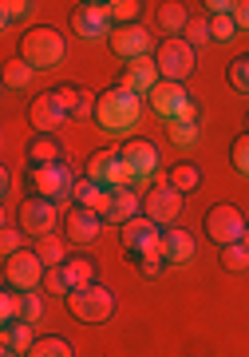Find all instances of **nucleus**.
I'll return each instance as SVG.
<instances>
[{
	"label": "nucleus",
	"mask_w": 249,
	"mask_h": 357,
	"mask_svg": "<svg viewBox=\"0 0 249 357\" xmlns=\"http://www.w3.org/2000/svg\"><path fill=\"white\" fill-rule=\"evenodd\" d=\"M147 112V100L143 96H131L123 88H107L99 91V103H95V115H91V123L107 135H131L138 128V119Z\"/></svg>",
	"instance_id": "obj_1"
},
{
	"label": "nucleus",
	"mask_w": 249,
	"mask_h": 357,
	"mask_svg": "<svg viewBox=\"0 0 249 357\" xmlns=\"http://www.w3.org/2000/svg\"><path fill=\"white\" fill-rule=\"evenodd\" d=\"M147 107L166 123H202V107L198 100L186 91V84H170V79H159L147 96Z\"/></svg>",
	"instance_id": "obj_2"
},
{
	"label": "nucleus",
	"mask_w": 249,
	"mask_h": 357,
	"mask_svg": "<svg viewBox=\"0 0 249 357\" xmlns=\"http://www.w3.org/2000/svg\"><path fill=\"white\" fill-rule=\"evenodd\" d=\"M20 60L36 68V72H48V68H60L63 56H67V40H63L60 28L51 24H36V28H24V36H20V52H16Z\"/></svg>",
	"instance_id": "obj_3"
},
{
	"label": "nucleus",
	"mask_w": 249,
	"mask_h": 357,
	"mask_svg": "<svg viewBox=\"0 0 249 357\" xmlns=\"http://www.w3.org/2000/svg\"><path fill=\"white\" fill-rule=\"evenodd\" d=\"M63 306L72 314L75 321H83V326H103V321L115 314V294L103 286V282H91L83 290H72L63 298Z\"/></svg>",
	"instance_id": "obj_4"
},
{
	"label": "nucleus",
	"mask_w": 249,
	"mask_h": 357,
	"mask_svg": "<svg viewBox=\"0 0 249 357\" xmlns=\"http://www.w3.org/2000/svg\"><path fill=\"white\" fill-rule=\"evenodd\" d=\"M154 64H159V76L170 79V84H186L198 68V48H190L182 36L175 40H162L154 48Z\"/></svg>",
	"instance_id": "obj_5"
},
{
	"label": "nucleus",
	"mask_w": 249,
	"mask_h": 357,
	"mask_svg": "<svg viewBox=\"0 0 249 357\" xmlns=\"http://www.w3.org/2000/svg\"><path fill=\"white\" fill-rule=\"evenodd\" d=\"M75 171L67 163H48V167H32L28 171V187H32V195H40V199H48V203L60 206L63 199H72L75 191Z\"/></svg>",
	"instance_id": "obj_6"
},
{
	"label": "nucleus",
	"mask_w": 249,
	"mask_h": 357,
	"mask_svg": "<svg viewBox=\"0 0 249 357\" xmlns=\"http://www.w3.org/2000/svg\"><path fill=\"white\" fill-rule=\"evenodd\" d=\"M246 215L237 211V206H230V203H214L206 215H202V230H206V238H210L218 250L222 246H234V243H241V234H246Z\"/></svg>",
	"instance_id": "obj_7"
},
{
	"label": "nucleus",
	"mask_w": 249,
	"mask_h": 357,
	"mask_svg": "<svg viewBox=\"0 0 249 357\" xmlns=\"http://www.w3.org/2000/svg\"><path fill=\"white\" fill-rule=\"evenodd\" d=\"M88 178L91 183H103L107 191H123V187H135V171L127 167L123 151L119 147H103L88 159Z\"/></svg>",
	"instance_id": "obj_8"
},
{
	"label": "nucleus",
	"mask_w": 249,
	"mask_h": 357,
	"mask_svg": "<svg viewBox=\"0 0 249 357\" xmlns=\"http://www.w3.org/2000/svg\"><path fill=\"white\" fill-rule=\"evenodd\" d=\"M182 206H186V195L175 191L166 178L150 183L147 191H143V215H147L150 222H159V227H175L178 215H182Z\"/></svg>",
	"instance_id": "obj_9"
},
{
	"label": "nucleus",
	"mask_w": 249,
	"mask_h": 357,
	"mask_svg": "<svg viewBox=\"0 0 249 357\" xmlns=\"http://www.w3.org/2000/svg\"><path fill=\"white\" fill-rule=\"evenodd\" d=\"M56 222H63L60 206L48 203V199H40V195L20 199V206H16V227L24 230L28 238H48V234H56Z\"/></svg>",
	"instance_id": "obj_10"
},
{
	"label": "nucleus",
	"mask_w": 249,
	"mask_h": 357,
	"mask_svg": "<svg viewBox=\"0 0 249 357\" xmlns=\"http://www.w3.org/2000/svg\"><path fill=\"white\" fill-rule=\"evenodd\" d=\"M44 274H48V266L40 262L36 250H20V255H8L4 258V286L8 290H20V294H32L44 286Z\"/></svg>",
	"instance_id": "obj_11"
},
{
	"label": "nucleus",
	"mask_w": 249,
	"mask_h": 357,
	"mask_svg": "<svg viewBox=\"0 0 249 357\" xmlns=\"http://www.w3.org/2000/svg\"><path fill=\"white\" fill-rule=\"evenodd\" d=\"M119 151H123L127 167L135 171V187L138 191H147L150 183H159L162 155H159V147H154L150 139H123L119 143Z\"/></svg>",
	"instance_id": "obj_12"
},
{
	"label": "nucleus",
	"mask_w": 249,
	"mask_h": 357,
	"mask_svg": "<svg viewBox=\"0 0 249 357\" xmlns=\"http://www.w3.org/2000/svg\"><path fill=\"white\" fill-rule=\"evenodd\" d=\"M111 16H107V8H103L99 0H79L72 8V32L79 40H88V44H95V40H111Z\"/></svg>",
	"instance_id": "obj_13"
},
{
	"label": "nucleus",
	"mask_w": 249,
	"mask_h": 357,
	"mask_svg": "<svg viewBox=\"0 0 249 357\" xmlns=\"http://www.w3.org/2000/svg\"><path fill=\"white\" fill-rule=\"evenodd\" d=\"M67 119H72V115H67V107L60 103L56 88L32 96V103H28V123H32V131H36V135H56Z\"/></svg>",
	"instance_id": "obj_14"
},
{
	"label": "nucleus",
	"mask_w": 249,
	"mask_h": 357,
	"mask_svg": "<svg viewBox=\"0 0 249 357\" xmlns=\"http://www.w3.org/2000/svg\"><path fill=\"white\" fill-rule=\"evenodd\" d=\"M111 52L123 60V64H131V60H143V56H150V48H154V40H150V28L147 24H123V28H111Z\"/></svg>",
	"instance_id": "obj_15"
},
{
	"label": "nucleus",
	"mask_w": 249,
	"mask_h": 357,
	"mask_svg": "<svg viewBox=\"0 0 249 357\" xmlns=\"http://www.w3.org/2000/svg\"><path fill=\"white\" fill-rule=\"evenodd\" d=\"M159 255L166 266H190L194 255H198V243H194V234L186 227H162V243H159Z\"/></svg>",
	"instance_id": "obj_16"
},
{
	"label": "nucleus",
	"mask_w": 249,
	"mask_h": 357,
	"mask_svg": "<svg viewBox=\"0 0 249 357\" xmlns=\"http://www.w3.org/2000/svg\"><path fill=\"white\" fill-rule=\"evenodd\" d=\"M159 64H154V56H143V60H131V64H123V72H119V79H115V88L131 91V96H143L147 100L150 88L159 84Z\"/></svg>",
	"instance_id": "obj_17"
},
{
	"label": "nucleus",
	"mask_w": 249,
	"mask_h": 357,
	"mask_svg": "<svg viewBox=\"0 0 249 357\" xmlns=\"http://www.w3.org/2000/svg\"><path fill=\"white\" fill-rule=\"evenodd\" d=\"M119 238H123L127 255H138V250H154V255H159L162 227H159V222H150L147 215H138V218H131L127 227H119Z\"/></svg>",
	"instance_id": "obj_18"
},
{
	"label": "nucleus",
	"mask_w": 249,
	"mask_h": 357,
	"mask_svg": "<svg viewBox=\"0 0 249 357\" xmlns=\"http://www.w3.org/2000/svg\"><path fill=\"white\" fill-rule=\"evenodd\" d=\"M63 238L75 246H88L99 238V230H103V218L99 215H91V211H83V206H72L67 215H63Z\"/></svg>",
	"instance_id": "obj_19"
},
{
	"label": "nucleus",
	"mask_w": 249,
	"mask_h": 357,
	"mask_svg": "<svg viewBox=\"0 0 249 357\" xmlns=\"http://www.w3.org/2000/svg\"><path fill=\"white\" fill-rule=\"evenodd\" d=\"M111 195L115 191H107L103 183H91L88 175L75 183V191H72V206H83V211H91V215H99V218H107V211H111Z\"/></svg>",
	"instance_id": "obj_20"
},
{
	"label": "nucleus",
	"mask_w": 249,
	"mask_h": 357,
	"mask_svg": "<svg viewBox=\"0 0 249 357\" xmlns=\"http://www.w3.org/2000/svg\"><path fill=\"white\" fill-rule=\"evenodd\" d=\"M143 215V191L138 187H123V191L111 195V211H107V218L103 222H115V227H127L131 218Z\"/></svg>",
	"instance_id": "obj_21"
},
{
	"label": "nucleus",
	"mask_w": 249,
	"mask_h": 357,
	"mask_svg": "<svg viewBox=\"0 0 249 357\" xmlns=\"http://www.w3.org/2000/svg\"><path fill=\"white\" fill-rule=\"evenodd\" d=\"M154 24H159V32L166 40H175V36H182V32H186L190 13L178 4V0H162L159 8H154Z\"/></svg>",
	"instance_id": "obj_22"
},
{
	"label": "nucleus",
	"mask_w": 249,
	"mask_h": 357,
	"mask_svg": "<svg viewBox=\"0 0 249 357\" xmlns=\"http://www.w3.org/2000/svg\"><path fill=\"white\" fill-rule=\"evenodd\" d=\"M63 274H67V286H72V290H83L91 282H99V262L91 255H72L63 262Z\"/></svg>",
	"instance_id": "obj_23"
},
{
	"label": "nucleus",
	"mask_w": 249,
	"mask_h": 357,
	"mask_svg": "<svg viewBox=\"0 0 249 357\" xmlns=\"http://www.w3.org/2000/svg\"><path fill=\"white\" fill-rule=\"evenodd\" d=\"M28 167H48V163H63V147L56 135H36L28 143Z\"/></svg>",
	"instance_id": "obj_24"
},
{
	"label": "nucleus",
	"mask_w": 249,
	"mask_h": 357,
	"mask_svg": "<svg viewBox=\"0 0 249 357\" xmlns=\"http://www.w3.org/2000/svg\"><path fill=\"white\" fill-rule=\"evenodd\" d=\"M0 333H4V345L8 349H16V354H32V345L40 342L36 337V326H28V321H13V326H0Z\"/></svg>",
	"instance_id": "obj_25"
},
{
	"label": "nucleus",
	"mask_w": 249,
	"mask_h": 357,
	"mask_svg": "<svg viewBox=\"0 0 249 357\" xmlns=\"http://www.w3.org/2000/svg\"><path fill=\"white\" fill-rule=\"evenodd\" d=\"M166 183H170L175 191H182V195L198 191V187H202V171H198V163H175V167H170V175H166Z\"/></svg>",
	"instance_id": "obj_26"
},
{
	"label": "nucleus",
	"mask_w": 249,
	"mask_h": 357,
	"mask_svg": "<svg viewBox=\"0 0 249 357\" xmlns=\"http://www.w3.org/2000/svg\"><path fill=\"white\" fill-rule=\"evenodd\" d=\"M32 250H36L40 255V262H44V266H63V262H67V243H63V238H56V234H48V238H36V246H32Z\"/></svg>",
	"instance_id": "obj_27"
},
{
	"label": "nucleus",
	"mask_w": 249,
	"mask_h": 357,
	"mask_svg": "<svg viewBox=\"0 0 249 357\" xmlns=\"http://www.w3.org/2000/svg\"><path fill=\"white\" fill-rule=\"evenodd\" d=\"M103 8H107V16H111L115 28H123V24H138V16H143V0H107Z\"/></svg>",
	"instance_id": "obj_28"
},
{
	"label": "nucleus",
	"mask_w": 249,
	"mask_h": 357,
	"mask_svg": "<svg viewBox=\"0 0 249 357\" xmlns=\"http://www.w3.org/2000/svg\"><path fill=\"white\" fill-rule=\"evenodd\" d=\"M28 357H75V345L60 333H44L36 345H32V354Z\"/></svg>",
	"instance_id": "obj_29"
},
{
	"label": "nucleus",
	"mask_w": 249,
	"mask_h": 357,
	"mask_svg": "<svg viewBox=\"0 0 249 357\" xmlns=\"http://www.w3.org/2000/svg\"><path fill=\"white\" fill-rule=\"evenodd\" d=\"M32 76H36V68L28 64V60H20V56H13V60L4 64V88L20 91V88H28V84H32Z\"/></svg>",
	"instance_id": "obj_30"
},
{
	"label": "nucleus",
	"mask_w": 249,
	"mask_h": 357,
	"mask_svg": "<svg viewBox=\"0 0 249 357\" xmlns=\"http://www.w3.org/2000/svg\"><path fill=\"white\" fill-rule=\"evenodd\" d=\"M20 318H24V294L4 286V294H0V326H13Z\"/></svg>",
	"instance_id": "obj_31"
},
{
	"label": "nucleus",
	"mask_w": 249,
	"mask_h": 357,
	"mask_svg": "<svg viewBox=\"0 0 249 357\" xmlns=\"http://www.w3.org/2000/svg\"><path fill=\"white\" fill-rule=\"evenodd\" d=\"M166 135H170V143L178 151H190L202 139V123H166Z\"/></svg>",
	"instance_id": "obj_32"
},
{
	"label": "nucleus",
	"mask_w": 249,
	"mask_h": 357,
	"mask_svg": "<svg viewBox=\"0 0 249 357\" xmlns=\"http://www.w3.org/2000/svg\"><path fill=\"white\" fill-rule=\"evenodd\" d=\"M225 79H230V88H234L237 96H249V52H246V56H234V60H230V68H225Z\"/></svg>",
	"instance_id": "obj_33"
},
{
	"label": "nucleus",
	"mask_w": 249,
	"mask_h": 357,
	"mask_svg": "<svg viewBox=\"0 0 249 357\" xmlns=\"http://www.w3.org/2000/svg\"><path fill=\"white\" fill-rule=\"evenodd\" d=\"M222 266L230 270V274H246V270H249V246L246 243L222 246Z\"/></svg>",
	"instance_id": "obj_34"
},
{
	"label": "nucleus",
	"mask_w": 249,
	"mask_h": 357,
	"mask_svg": "<svg viewBox=\"0 0 249 357\" xmlns=\"http://www.w3.org/2000/svg\"><path fill=\"white\" fill-rule=\"evenodd\" d=\"M210 20V16H206ZM237 40V24H234V16H214L210 20V44H234Z\"/></svg>",
	"instance_id": "obj_35"
},
{
	"label": "nucleus",
	"mask_w": 249,
	"mask_h": 357,
	"mask_svg": "<svg viewBox=\"0 0 249 357\" xmlns=\"http://www.w3.org/2000/svg\"><path fill=\"white\" fill-rule=\"evenodd\" d=\"M32 13H36V4H32V0H4V4H0V20H4L8 28L20 24V20H28Z\"/></svg>",
	"instance_id": "obj_36"
},
{
	"label": "nucleus",
	"mask_w": 249,
	"mask_h": 357,
	"mask_svg": "<svg viewBox=\"0 0 249 357\" xmlns=\"http://www.w3.org/2000/svg\"><path fill=\"white\" fill-rule=\"evenodd\" d=\"M135 258V270H138V278H159L162 270H166V262H162V255H154V250H138V255H131Z\"/></svg>",
	"instance_id": "obj_37"
},
{
	"label": "nucleus",
	"mask_w": 249,
	"mask_h": 357,
	"mask_svg": "<svg viewBox=\"0 0 249 357\" xmlns=\"http://www.w3.org/2000/svg\"><path fill=\"white\" fill-rule=\"evenodd\" d=\"M230 167H234L241 178H249V135H246V131L230 143Z\"/></svg>",
	"instance_id": "obj_38"
},
{
	"label": "nucleus",
	"mask_w": 249,
	"mask_h": 357,
	"mask_svg": "<svg viewBox=\"0 0 249 357\" xmlns=\"http://www.w3.org/2000/svg\"><path fill=\"white\" fill-rule=\"evenodd\" d=\"M182 40H186L190 48L210 44V20H206V16H190V24H186V32H182Z\"/></svg>",
	"instance_id": "obj_39"
},
{
	"label": "nucleus",
	"mask_w": 249,
	"mask_h": 357,
	"mask_svg": "<svg viewBox=\"0 0 249 357\" xmlns=\"http://www.w3.org/2000/svg\"><path fill=\"white\" fill-rule=\"evenodd\" d=\"M44 294H56V298H67L72 294V286H67V274H63V266H51L48 274H44V286H40Z\"/></svg>",
	"instance_id": "obj_40"
},
{
	"label": "nucleus",
	"mask_w": 249,
	"mask_h": 357,
	"mask_svg": "<svg viewBox=\"0 0 249 357\" xmlns=\"http://www.w3.org/2000/svg\"><path fill=\"white\" fill-rule=\"evenodd\" d=\"M24 230L20 227H13V222H4V234H0V250H4V258L8 255H20V250H24Z\"/></svg>",
	"instance_id": "obj_41"
},
{
	"label": "nucleus",
	"mask_w": 249,
	"mask_h": 357,
	"mask_svg": "<svg viewBox=\"0 0 249 357\" xmlns=\"http://www.w3.org/2000/svg\"><path fill=\"white\" fill-rule=\"evenodd\" d=\"M56 96H60V103L67 107V115H75L79 112V103H83V88H75V84H60Z\"/></svg>",
	"instance_id": "obj_42"
},
{
	"label": "nucleus",
	"mask_w": 249,
	"mask_h": 357,
	"mask_svg": "<svg viewBox=\"0 0 249 357\" xmlns=\"http://www.w3.org/2000/svg\"><path fill=\"white\" fill-rule=\"evenodd\" d=\"M40 318H44V298H40V294L32 290V294H24V318H20V321H28V326H36Z\"/></svg>",
	"instance_id": "obj_43"
},
{
	"label": "nucleus",
	"mask_w": 249,
	"mask_h": 357,
	"mask_svg": "<svg viewBox=\"0 0 249 357\" xmlns=\"http://www.w3.org/2000/svg\"><path fill=\"white\" fill-rule=\"evenodd\" d=\"M234 4L237 0H206V4H202V8H206V16H234Z\"/></svg>",
	"instance_id": "obj_44"
},
{
	"label": "nucleus",
	"mask_w": 249,
	"mask_h": 357,
	"mask_svg": "<svg viewBox=\"0 0 249 357\" xmlns=\"http://www.w3.org/2000/svg\"><path fill=\"white\" fill-rule=\"evenodd\" d=\"M234 24H237V32H249V0L234 4Z\"/></svg>",
	"instance_id": "obj_45"
},
{
	"label": "nucleus",
	"mask_w": 249,
	"mask_h": 357,
	"mask_svg": "<svg viewBox=\"0 0 249 357\" xmlns=\"http://www.w3.org/2000/svg\"><path fill=\"white\" fill-rule=\"evenodd\" d=\"M0 195L13 199V171H8V167H0Z\"/></svg>",
	"instance_id": "obj_46"
},
{
	"label": "nucleus",
	"mask_w": 249,
	"mask_h": 357,
	"mask_svg": "<svg viewBox=\"0 0 249 357\" xmlns=\"http://www.w3.org/2000/svg\"><path fill=\"white\" fill-rule=\"evenodd\" d=\"M0 357H24V354H16V349H8V345H4V349H0Z\"/></svg>",
	"instance_id": "obj_47"
},
{
	"label": "nucleus",
	"mask_w": 249,
	"mask_h": 357,
	"mask_svg": "<svg viewBox=\"0 0 249 357\" xmlns=\"http://www.w3.org/2000/svg\"><path fill=\"white\" fill-rule=\"evenodd\" d=\"M241 243H246V246H249V227H246V234H241Z\"/></svg>",
	"instance_id": "obj_48"
},
{
	"label": "nucleus",
	"mask_w": 249,
	"mask_h": 357,
	"mask_svg": "<svg viewBox=\"0 0 249 357\" xmlns=\"http://www.w3.org/2000/svg\"><path fill=\"white\" fill-rule=\"evenodd\" d=\"M246 135H249V112H246Z\"/></svg>",
	"instance_id": "obj_49"
}]
</instances>
